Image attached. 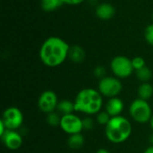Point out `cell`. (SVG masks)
Listing matches in <instances>:
<instances>
[{"mask_svg": "<svg viewBox=\"0 0 153 153\" xmlns=\"http://www.w3.org/2000/svg\"><path fill=\"white\" fill-rule=\"evenodd\" d=\"M6 130H7V129H6L5 126H4V123L0 120V135H1V134H3Z\"/></svg>", "mask_w": 153, "mask_h": 153, "instance_id": "cell-26", "label": "cell"}, {"mask_svg": "<svg viewBox=\"0 0 153 153\" xmlns=\"http://www.w3.org/2000/svg\"><path fill=\"white\" fill-rule=\"evenodd\" d=\"M107 74V69L103 66V65H97L94 70H93V74L95 77H97L98 79H102L104 77H106Z\"/></svg>", "mask_w": 153, "mask_h": 153, "instance_id": "cell-23", "label": "cell"}, {"mask_svg": "<svg viewBox=\"0 0 153 153\" xmlns=\"http://www.w3.org/2000/svg\"><path fill=\"white\" fill-rule=\"evenodd\" d=\"M123 90V84L119 78L116 76H106L100 80L98 91L104 97L108 99L117 97Z\"/></svg>", "mask_w": 153, "mask_h": 153, "instance_id": "cell-6", "label": "cell"}, {"mask_svg": "<svg viewBox=\"0 0 153 153\" xmlns=\"http://www.w3.org/2000/svg\"><path fill=\"white\" fill-rule=\"evenodd\" d=\"M111 119V117L108 114L107 111H100L97 114L96 117V121L99 125L101 126H107L108 123L109 122V120Z\"/></svg>", "mask_w": 153, "mask_h": 153, "instance_id": "cell-20", "label": "cell"}, {"mask_svg": "<svg viewBox=\"0 0 153 153\" xmlns=\"http://www.w3.org/2000/svg\"><path fill=\"white\" fill-rule=\"evenodd\" d=\"M61 1L65 4H68V5H78V4H81L86 2L87 0H61Z\"/></svg>", "mask_w": 153, "mask_h": 153, "instance_id": "cell-25", "label": "cell"}, {"mask_svg": "<svg viewBox=\"0 0 153 153\" xmlns=\"http://www.w3.org/2000/svg\"><path fill=\"white\" fill-rule=\"evenodd\" d=\"M130 117L134 121L139 124L149 123L152 117V109L147 100L140 98L134 100L129 108Z\"/></svg>", "mask_w": 153, "mask_h": 153, "instance_id": "cell-4", "label": "cell"}, {"mask_svg": "<svg viewBox=\"0 0 153 153\" xmlns=\"http://www.w3.org/2000/svg\"><path fill=\"white\" fill-rule=\"evenodd\" d=\"M143 153H153V146H149L148 148L145 149V151L143 152Z\"/></svg>", "mask_w": 153, "mask_h": 153, "instance_id": "cell-27", "label": "cell"}, {"mask_svg": "<svg viewBox=\"0 0 153 153\" xmlns=\"http://www.w3.org/2000/svg\"><path fill=\"white\" fill-rule=\"evenodd\" d=\"M123 110H124V102L120 98L114 97L108 99V100L106 103L105 111H107L111 117L121 116Z\"/></svg>", "mask_w": 153, "mask_h": 153, "instance_id": "cell-12", "label": "cell"}, {"mask_svg": "<svg viewBox=\"0 0 153 153\" xmlns=\"http://www.w3.org/2000/svg\"><path fill=\"white\" fill-rule=\"evenodd\" d=\"M57 95L52 91H45L39 97L38 107L39 110L45 114L55 112L58 105Z\"/></svg>", "mask_w": 153, "mask_h": 153, "instance_id": "cell-9", "label": "cell"}, {"mask_svg": "<svg viewBox=\"0 0 153 153\" xmlns=\"http://www.w3.org/2000/svg\"><path fill=\"white\" fill-rule=\"evenodd\" d=\"M69 49L70 45L65 39L56 36H51L41 44L39 56L46 66L56 67L68 58Z\"/></svg>", "mask_w": 153, "mask_h": 153, "instance_id": "cell-1", "label": "cell"}, {"mask_svg": "<svg viewBox=\"0 0 153 153\" xmlns=\"http://www.w3.org/2000/svg\"><path fill=\"white\" fill-rule=\"evenodd\" d=\"M59 126L65 134L69 135L81 134L83 130L82 119L74 113L62 116Z\"/></svg>", "mask_w": 153, "mask_h": 153, "instance_id": "cell-8", "label": "cell"}, {"mask_svg": "<svg viewBox=\"0 0 153 153\" xmlns=\"http://www.w3.org/2000/svg\"><path fill=\"white\" fill-rule=\"evenodd\" d=\"M63 4L61 0H40V7L45 12H53Z\"/></svg>", "mask_w": 153, "mask_h": 153, "instance_id": "cell-17", "label": "cell"}, {"mask_svg": "<svg viewBox=\"0 0 153 153\" xmlns=\"http://www.w3.org/2000/svg\"><path fill=\"white\" fill-rule=\"evenodd\" d=\"M95 14L99 19L102 21H108L115 16L116 9L112 4L108 2H103L96 5Z\"/></svg>", "mask_w": 153, "mask_h": 153, "instance_id": "cell-11", "label": "cell"}, {"mask_svg": "<svg viewBox=\"0 0 153 153\" xmlns=\"http://www.w3.org/2000/svg\"><path fill=\"white\" fill-rule=\"evenodd\" d=\"M0 137L4 145L11 151L18 150L23 143L22 134L16 130H6Z\"/></svg>", "mask_w": 153, "mask_h": 153, "instance_id": "cell-10", "label": "cell"}, {"mask_svg": "<svg viewBox=\"0 0 153 153\" xmlns=\"http://www.w3.org/2000/svg\"><path fill=\"white\" fill-rule=\"evenodd\" d=\"M82 125H83V130L90 131L94 127V121L91 117H85L82 119Z\"/></svg>", "mask_w": 153, "mask_h": 153, "instance_id": "cell-24", "label": "cell"}, {"mask_svg": "<svg viewBox=\"0 0 153 153\" xmlns=\"http://www.w3.org/2000/svg\"><path fill=\"white\" fill-rule=\"evenodd\" d=\"M152 21H153V13H152Z\"/></svg>", "mask_w": 153, "mask_h": 153, "instance_id": "cell-31", "label": "cell"}, {"mask_svg": "<svg viewBox=\"0 0 153 153\" xmlns=\"http://www.w3.org/2000/svg\"><path fill=\"white\" fill-rule=\"evenodd\" d=\"M74 103L75 111L91 116L100 112L103 106V99L98 90L85 88L77 93Z\"/></svg>", "mask_w": 153, "mask_h": 153, "instance_id": "cell-2", "label": "cell"}, {"mask_svg": "<svg viewBox=\"0 0 153 153\" xmlns=\"http://www.w3.org/2000/svg\"><path fill=\"white\" fill-rule=\"evenodd\" d=\"M132 130L130 121L123 116H117L111 117L105 126V135L110 143L118 144L129 139Z\"/></svg>", "mask_w": 153, "mask_h": 153, "instance_id": "cell-3", "label": "cell"}, {"mask_svg": "<svg viewBox=\"0 0 153 153\" xmlns=\"http://www.w3.org/2000/svg\"><path fill=\"white\" fill-rule=\"evenodd\" d=\"M56 109H57L58 113L62 114V116L73 114L75 111L74 103V101H71L68 100H63L58 102Z\"/></svg>", "mask_w": 153, "mask_h": 153, "instance_id": "cell-15", "label": "cell"}, {"mask_svg": "<svg viewBox=\"0 0 153 153\" xmlns=\"http://www.w3.org/2000/svg\"><path fill=\"white\" fill-rule=\"evenodd\" d=\"M149 142H150V143H151V145L153 146V133L150 135V137H149Z\"/></svg>", "mask_w": 153, "mask_h": 153, "instance_id": "cell-29", "label": "cell"}, {"mask_svg": "<svg viewBox=\"0 0 153 153\" xmlns=\"http://www.w3.org/2000/svg\"><path fill=\"white\" fill-rule=\"evenodd\" d=\"M149 124H150V126H151V128L152 129L153 131V115L152 117V118H151V120H150V122H149Z\"/></svg>", "mask_w": 153, "mask_h": 153, "instance_id": "cell-30", "label": "cell"}, {"mask_svg": "<svg viewBox=\"0 0 153 153\" xmlns=\"http://www.w3.org/2000/svg\"><path fill=\"white\" fill-rule=\"evenodd\" d=\"M86 53L85 50L79 45H73L70 46L69 53H68V58L75 63V64H81L85 60Z\"/></svg>", "mask_w": 153, "mask_h": 153, "instance_id": "cell-13", "label": "cell"}, {"mask_svg": "<svg viewBox=\"0 0 153 153\" xmlns=\"http://www.w3.org/2000/svg\"><path fill=\"white\" fill-rule=\"evenodd\" d=\"M84 137L83 135L81 134H72V135H69V138H68V141H67V143H68V146L73 149V150H79L81 149L83 144H84Z\"/></svg>", "mask_w": 153, "mask_h": 153, "instance_id": "cell-16", "label": "cell"}, {"mask_svg": "<svg viewBox=\"0 0 153 153\" xmlns=\"http://www.w3.org/2000/svg\"><path fill=\"white\" fill-rule=\"evenodd\" d=\"M1 121L7 130H17L23 123L22 112L16 107H10L3 112Z\"/></svg>", "mask_w": 153, "mask_h": 153, "instance_id": "cell-7", "label": "cell"}, {"mask_svg": "<svg viewBox=\"0 0 153 153\" xmlns=\"http://www.w3.org/2000/svg\"><path fill=\"white\" fill-rule=\"evenodd\" d=\"M110 69L114 76L119 79H126L132 75L134 69L132 59L126 56H117L110 62Z\"/></svg>", "mask_w": 153, "mask_h": 153, "instance_id": "cell-5", "label": "cell"}, {"mask_svg": "<svg viewBox=\"0 0 153 153\" xmlns=\"http://www.w3.org/2000/svg\"><path fill=\"white\" fill-rule=\"evenodd\" d=\"M143 36H144V39L146 40V42L152 46L153 47V22L149 24L145 30H144V33H143Z\"/></svg>", "mask_w": 153, "mask_h": 153, "instance_id": "cell-21", "label": "cell"}, {"mask_svg": "<svg viewBox=\"0 0 153 153\" xmlns=\"http://www.w3.org/2000/svg\"><path fill=\"white\" fill-rule=\"evenodd\" d=\"M61 117L59 116L58 113L56 112H52L47 115V123L53 127L58 126H60V122H61Z\"/></svg>", "mask_w": 153, "mask_h": 153, "instance_id": "cell-19", "label": "cell"}, {"mask_svg": "<svg viewBox=\"0 0 153 153\" xmlns=\"http://www.w3.org/2000/svg\"><path fill=\"white\" fill-rule=\"evenodd\" d=\"M135 72L137 79L142 82H149V81L152 78V71L147 65Z\"/></svg>", "mask_w": 153, "mask_h": 153, "instance_id": "cell-18", "label": "cell"}, {"mask_svg": "<svg viewBox=\"0 0 153 153\" xmlns=\"http://www.w3.org/2000/svg\"><path fill=\"white\" fill-rule=\"evenodd\" d=\"M132 64L134 66V71H137L146 65L145 64V59L142 56H135L132 59Z\"/></svg>", "mask_w": 153, "mask_h": 153, "instance_id": "cell-22", "label": "cell"}, {"mask_svg": "<svg viewBox=\"0 0 153 153\" xmlns=\"http://www.w3.org/2000/svg\"><path fill=\"white\" fill-rule=\"evenodd\" d=\"M96 153H110L107 149H104V148H100V149H99Z\"/></svg>", "mask_w": 153, "mask_h": 153, "instance_id": "cell-28", "label": "cell"}, {"mask_svg": "<svg viewBox=\"0 0 153 153\" xmlns=\"http://www.w3.org/2000/svg\"><path fill=\"white\" fill-rule=\"evenodd\" d=\"M137 94L140 99L148 101L153 96V86L150 82H142L137 89Z\"/></svg>", "mask_w": 153, "mask_h": 153, "instance_id": "cell-14", "label": "cell"}]
</instances>
